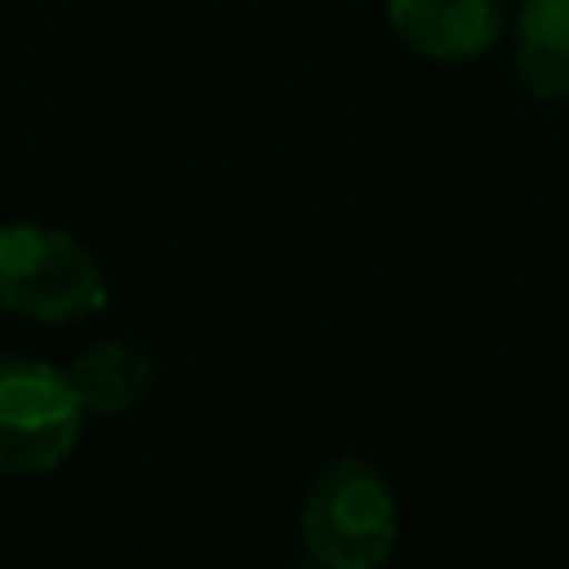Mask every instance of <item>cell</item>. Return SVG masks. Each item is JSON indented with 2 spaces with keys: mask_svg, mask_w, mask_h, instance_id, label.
<instances>
[{
  "mask_svg": "<svg viewBox=\"0 0 569 569\" xmlns=\"http://www.w3.org/2000/svg\"><path fill=\"white\" fill-rule=\"evenodd\" d=\"M111 298L98 258L67 231L40 222L0 227V307L40 325L102 311Z\"/></svg>",
  "mask_w": 569,
  "mask_h": 569,
  "instance_id": "obj_1",
  "label": "cell"
},
{
  "mask_svg": "<svg viewBox=\"0 0 569 569\" xmlns=\"http://www.w3.org/2000/svg\"><path fill=\"white\" fill-rule=\"evenodd\" d=\"M396 493L365 458L329 462L302 502V542L316 565L373 569L396 551Z\"/></svg>",
  "mask_w": 569,
  "mask_h": 569,
  "instance_id": "obj_2",
  "label": "cell"
},
{
  "mask_svg": "<svg viewBox=\"0 0 569 569\" xmlns=\"http://www.w3.org/2000/svg\"><path fill=\"white\" fill-rule=\"evenodd\" d=\"M84 405L49 360L0 351V476H44L80 440Z\"/></svg>",
  "mask_w": 569,
  "mask_h": 569,
  "instance_id": "obj_3",
  "label": "cell"
},
{
  "mask_svg": "<svg viewBox=\"0 0 569 569\" xmlns=\"http://www.w3.org/2000/svg\"><path fill=\"white\" fill-rule=\"evenodd\" d=\"M391 31L422 58H480L502 27L498 0H387Z\"/></svg>",
  "mask_w": 569,
  "mask_h": 569,
  "instance_id": "obj_4",
  "label": "cell"
},
{
  "mask_svg": "<svg viewBox=\"0 0 569 569\" xmlns=\"http://www.w3.org/2000/svg\"><path fill=\"white\" fill-rule=\"evenodd\" d=\"M67 378H71L84 413H124L151 396L156 365L138 342L102 338L67 365Z\"/></svg>",
  "mask_w": 569,
  "mask_h": 569,
  "instance_id": "obj_5",
  "label": "cell"
},
{
  "mask_svg": "<svg viewBox=\"0 0 569 569\" xmlns=\"http://www.w3.org/2000/svg\"><path fill=\"white\" fill-rule=\"evenodd\" d=\"M516 76L538 98H569V0L520 4Z\"/></svg>",
  "mask_w": 569,
  "mask_h": 569,
  "instance_id": "obj_6",
  "label": "cell"
}]
</instances>
